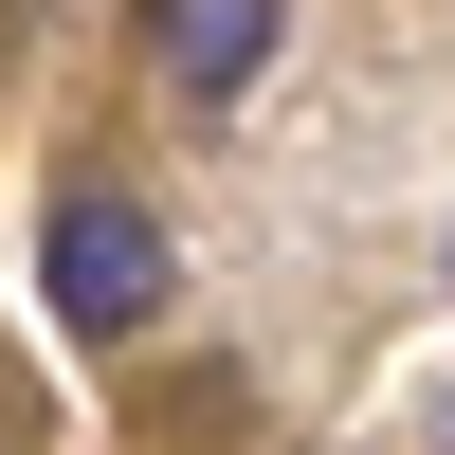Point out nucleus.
Listing matches in <instances>:
<instances>
[{
	"mask_svg": "<svg viewBox=\"0 0 455 455\" xmlns=\"http://www.w3.org/2000/svg\"><path fill=\"white\" fill-rule=\"evenodd\" d=\"M36 274H55V328H73V347H128V328H164V219H146L128 182H73L55 237H36Z\"/></svg>",
	"mask_w": 455,
	"mask_h": 455,
	"instance_id": "1",
	"label": "nucleus"
},
{
	"mask_svg": "<svg viewBox=\"0 0 455 455\" xmlns=\"http://www.w3.org/2000/svg\"><path fill=\"white\" fill-rule=\"evenodd\" d=\"M291 36V0H146V55H164V92H255Z\"/></svg>",
	"mask_w": 455,
	"mask_h": 455,
	"instance_id": "2",
	"label": "nucleus"
},
{
	"mask_svg": "<svg viewBox=\"0 0 455 455\" xmlns=\"http://www.w3.org/2000/svg\"><path fill=\"white\" fill-rule=\"evenodd\" d=\"M437 455H455V419H437Z\"/></svg>",
	"mask_w": 455,
	"mask_h": 455,
	"instance_id": "3",
	"label": "nucleus"
}]
</instances>
